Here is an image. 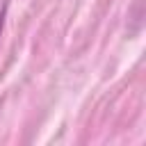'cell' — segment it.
<instances>
[{
  "instance_id": "cell-1",
  "label": "cell",
  "mask_w": 146,
  "mask_h": 146,
  "mask_svg": "<svg viewBox=\"0 0 146 146\" xmlns=\"http://www.w3.org/2000/svg\"><path fill=\"white\" fill-rule=\"evenodd\" d=\"M9 2L11 0H0V34L5 30V21H7V11H9Z\"/></svg>"
}]
</instances>
